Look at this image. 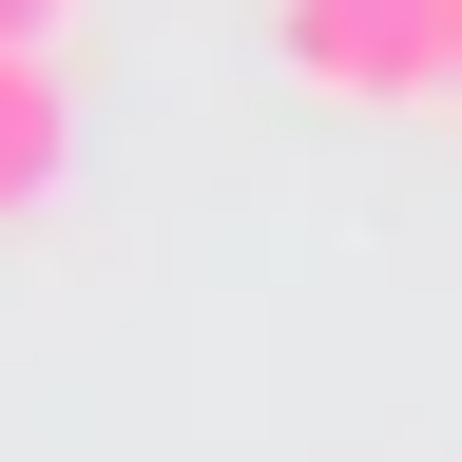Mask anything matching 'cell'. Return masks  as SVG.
<instances>
[{
  "mask_svg": "<svg viewBox=\"0 0 462 462\" xmlns=\"http://www.w3.org/2000/svg\"><path fill=\"white\" fill-rule=\"evenodd\" d=\"M424 39L443 0H270V78L328 116H424Z\"/></svg>",
  "mask_w": 462,
  "mask_h": 462,
  "instance_id": "obj_1",
  "label": "cell"
},
{
  "mask_svg": "<svg viewBox=\"0 0 462 462\" xmlns=\"http://www.w3.org/2000/svg\"><path fill=\"white\" fill-rule=\"evenodd\" d=\"M78 193V97H58V39H0V231H39Z\"/></svg>",
  "mask_w": 462,
  "mask_h": 462,
  "instance_id": "obj_2",
  "label": "cell"
},
{
  "mask_svg": "<svg viewBox=\"0 0 462 462\" xmlns=\"http://www.w3.org/2000/svg\"><path fill=\"white\" fill-rule=\"evenodd\" d=\"M424 97H443V116H462V0H443V39H424Z\"/></svg>",
  "mask_w": 462,
  "mask_h": 462,
  "instance_id": "obj_3",
  "label": "cell"
},
{
  "mask_svg": "<svg viewBox=\"0 0 462 462\" xmlns=\"http://www.w3.org/2000/svg\"><path fill=\"white\" fill-rule=\"evenodd\" d=\"M58 20H78V0H0V39H58Z\"/></svg>",
  "mask_w": 462,
  "mask_h": 462,
  "instance_id": "obj_4",
  "label": "cell"
}]
</instances>
